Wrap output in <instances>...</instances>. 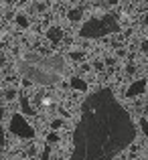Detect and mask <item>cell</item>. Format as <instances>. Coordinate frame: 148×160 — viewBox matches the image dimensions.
<instances>
[{"mask_svg":"<svg viewBox=\"0 0 148 160\" xmlns=\"http://www.w3.org/2000/svg\"><path fill=\"white\" fill-rule=\"evenodd\" d=\"M136 136L128 112L101 89L83 102L81 118L73 134L71 160H110Z\"/></svg>","mask_w":148,"mask_h":160,"instance_id":"cell-1","label":"cell"},{"mask_svg":"<svg viewBox=\"0 0 148 160\" xmlns=\"http://www.w3.org/2000/svg\"><path fill=\"white\" fill-rule=\"evenodd\" d=\"M24 77L33 79L37 83H53L57 81L59 77H63L65 73V63H63L61 57H31L27 61H23L20 65Z\"/></svg>","mask_w":148,"mask_h":160,"instance_id":"cell-2","label":"cell"}]
</instances>
